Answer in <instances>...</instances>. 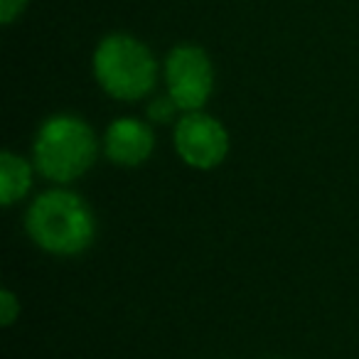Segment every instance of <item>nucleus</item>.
<instances>
[{"label":"nucleus","mask_w":359,"mask_h":359,"mask_svg":"<svg viewBox=\"0 0 359 359\" xmlns=\"http://www.w3.org/2000/svg\"><path fill=\"white\" fill-rule=\"evenodd\" d=\"M94 76L111 99L138 101L153 91L158 62L135 37L109 35L94 52Z\"/></svg>","instance_id":"3"},{"label":"nucleus","mask_w":359,"mask_h":359,"mask_svg":"<svg viewBox=\"0 0 359 359\" xmlns=\"http://www.w3.org/2000/svg\"><path fill=\"white\" fill-rule=\"evenodd\" d=\"M175 153L192 170H215L229 155V133L224 123L205 111L182 114L172 130Z\"/></svg>","instance_id":"5"},{"label":"nucleus","mask_w":359,"mask_h":359,"mask_svg":"<svg viewBox=\"0 0 359 359\" xmlns=\"http://www.w3.org/2000/svg\"><path fill=\"white\" fill-rule=\"evenodd\" d=\"M25 231L37 249L52 256H79L96 239V217L89 202L65 187H52L32 200Z\"/></svg>","instance_id":"1"},{"label":"nucleus","mask_w":359,"mask_h":359,"mask_svg":"<svg viewBox=\"0 0 359 359\" xmlns=\"http://www.w3.org/2000/svg\"><path fill=\"white\" fill-rule=\"evenodd\" d=\"M27 0H0V22L3 25H11L15 18L22 15Z\"/></svg>","instance_id":"10"},{"label":"nucleus","mask_w":359,"mask_h":359,"mask_svg":"<svg viewBox=\"0 0 359 359\" xmlns=\"http://www.w3.org/2000/svg\"><path fill=\"white\" fill-rule=\"evenodd\" d=\"M177 104H175L170 96H160V99L150 101L148 106V118L153 123H172L175 121V114H177Z\"/></svg>","instance_id":"8"},{"label":"nucleus","mask_w":359,"mask_h":359,"mask_svg":"<svg viewBox=\"0 0 359 359\" xmlns=\"http://www.w3.org/2000/svg\"><path fill=\"white\" fill-rule=\"evenodd\" d=\"M155 150V133L145 121L123 118L111 121L104 133V153L118 168H140Z\"/></svg>","instance_id":"6"},{"label":"nucleus","mask_w":359,"mask_h":359,"mask_svg":"<svg viewBox=\"0 0 359 359\" xmlns=\"http://www.w3.org/2000/svg\"><path fill=\"white\" fill-rule=\"evenodd\" d=\"M18 315H20V300L11 288H3L0 290V323H3V327H11Z\"/></svg>","instance_id":"9"},{"label":"nucleus","mask_w":359,"mask_h":359,"mask_svg":"<svg viewBox=\"0 0 359 359\" xmlns=\"http://www.w3.org/2000/svg\"><path fill=\"white\" fill-rule=\"evenodd\" d=\"M168 96L182 114L202 111L215 89V67L202 47L180 45L165 60Z\"/></svg>","instance_id":"4"},{"label":"nucleus","mask_w":359,"mask_h":359,"mask_svg":"<svg viewBox=\"0 0 359 359\" xmlns=\"http://www.w3.org/2000/svg\"><path fill=\"white\" fill-rule=\"evenodd\" d=\"M99 155V138L84 118L72 114L50 116L32 143V165L55 185H69L91 170Z\"/></svg>","instance_id":"2"},{"label":"nucleus","mask_w":359,"mask_h":359,"mask_svg":"<svg viewBox=\"0 0 359 359\" xmlns=\"http://www.w3.org/2000/svg\"><path fill=\"white\" fill-rule=\"evenodd\" d=\"M35 165H30L25 158L3 150L0 153V205L13 207L30 192L32 187V172Z\"/></svg>","instance_id":"7"}]
</instances>
